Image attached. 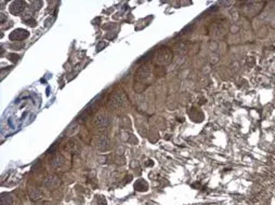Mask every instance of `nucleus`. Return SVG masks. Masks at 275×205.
I'll use <instances>...</instances> for the list:
<instances>
[{
	"label": "nucleus",
	"instance_id": "1",
	"mask_svg": "<svg viewBox=\"0 0 275 205\" xmlns=\"http://www.w3.org/2000/svg\"><path fill=\"white\" fill-rule=\"evenodd\" d=\"M154 74H153V66L150 64H144L137 70L134 76V91L138 89V87L142 85L143 90L146 87L154 81Z\"/></svg>",
	"mask_w": 275,
	"mask_h": 205
},
{
	"label": "nucleus",
	"instance_id": "2",
	"mask_svg": "<svg viewBox=\"0 0 275 205\" xmlns=\"http://www.w3.org/2000/svg\"><path fill=\"white\" fill-rule=\"evenodd\" d=\"M126 102L127 100H126L125 95L120 92H116L113 95H111L107 105H108L109 108H112V109H119V108H122L125 106Z\"/></svg>",
	"mask_w": 275,
	"mask_h": 205
},
{
	"label": "nucleus",
	"instance_id": "3",
	"mask_svg": "<svg viewBox=\"0 0 275 205\" xmlns=\"http://www.w3.org/2000/svg\"><path fill=\"white\" fill-rule=\"evenodd\" d=\"M171 59V51L168 48H161V49L157 50L155 52V55H154V61L157 63V64H167L169 63Z\"/></svg>",
	"mask_w": 275,
	"mask_h": 205
},
{
	"label": "nucleus",
	"instance_id": "4",
	"mask_svg": "<svg viewBox=\"0 0 275 205\" xmlns=\"http://www.w3.org/2000/svg\"><path fill=\"white\" fill-rule=\"evenodd\" d=\"M111 119L112 118H111L107 113L101 112V113H98V115H95V118H94V120H93V123L98 128L103 130V128H107L109 126L111 121H112Z\"/></svg>",
	"mask_w": 275,
	"mask_h": 205
},
{
	"label": "nucleus",
	"instance_id": "5",
	"mask_svg": "<svg viewBox=\"0 0 275 205\" xmlns=\"http://www.w3.org/2000/svg\"><path fill=\"white\" fill-rule=\"evenodd\" d=\"M28 31L25 30V29H22V28H18L15 29L14 31H12L10 35V39L13 41H21L24 40L25 38L28 37Z\"/></svg>",
	"mask_w": 275,
	"mask_h": 205
},
{
	"label": "nucleus",
	"instance_id": "6",
	"mask_svg": "<svg viewBox=\"0 0 275 205\" xmlns=\"http://www.w3.org/2000/svg\"><path fill=\"white\" fill-rule=\"evenodd\" d=\"M26 8V2L24 1H14L10 5V12L13 14H20Z\"/></svg>",
	"mask_w": 275,
	"mask_h": 205
},
{
	"label": "nucleus",
	"instance_id": "7",
	"mask_svg": "<svg viewBox=\"0 0 275 205\" xmlns=\"http://www.w3.org/2000/svg\"><path fill=\"white\" fill-rule=\"evenodd\" d=\"M96 147L100 149V150H107L109 148V145H111V141H109V138L106 137V136H100L99 138L96 139V143H95Z\"/></svg>",
	"mask_w": 275,
	"mask_h": 205
},
{
	"label": "nucleus",
	"instance_id": "8",
	"mask_svg": "<svg viewBox=\"0 0 275 205\" xmlns=\"http://www.w3.org/2000/svg\"><path fill=\"white\" fill-rule=\"evenodd\" d=\"M44 184L47 188H55L60 184V179H59V177L55 176V175H49V176L44 179Z\"/></svg>",
	"mask_w": 275,
	"mask_h": 205
},
{
	"label": "nucleus",
	"instance_id": "9",
	"mask_svg": "<svg viewBox=\"0 0 275 205\" xmlns=\"http://www.w3.org/2000/svg\"><path fill=\"white\" fill-rule=\"evenodd\" d=\"M64 162H65V159L63 158L62 156H55L54 159L52 160L51 164H52V166L54 167V169H61V167L63 166Z\"/></svg>",
	"mask_w": 275,
	"mask_h": 205
},
{
	"label": "nucleus",
	"instance_id": "10",
	"mask_svg": "<svg viewBox=\"0 0 275 205\" xmlns=\"http://www.w3.org/2000/svg\"><path fill=\"white\" fill-rule=\"evenodd\" d=\"M13 200H12V197L10 194H5L3 193L1 195V205H12Z\"/></svg>",
	"mask_w": 275,
	"mask_h": 205
}]
</instances>
